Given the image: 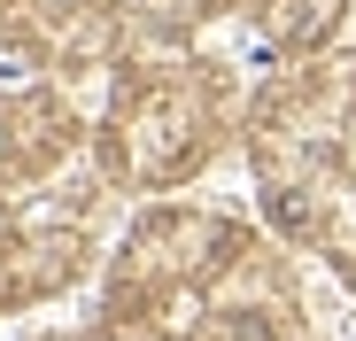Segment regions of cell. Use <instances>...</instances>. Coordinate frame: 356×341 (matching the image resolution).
Listing matches in <instances>:
<instances>
[{"mask_svg":"<svg viewBox=\"0 0 356 341\" xmlns=\"http://www.w3.org/2000/svg\"><path fill=\"white\" fill-rule=\"evenodd\" d=\"M0 78L24 86V78H31V54H24V47H8V54H0Z\"/></svg>","mask_w":356,"mask_h":341,"instance_id":"cell-1","label":"cell"}]
</instances>
